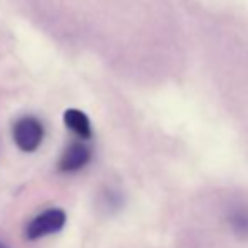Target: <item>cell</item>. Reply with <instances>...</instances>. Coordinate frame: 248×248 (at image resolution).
<instances>
[{"label":"cell","instance_id":"6da1fadb","mask_svg":"<svg viewBox=\"0 0 248 248\" xmlns=\"http://www.w3.org/2000/svg\"><path fill=\"white\" fill-rule=\"evenodd\" d=\"M44 137V127L37 118L24 117L14 125V140L24 152H34Z\"/></svg>","mask_w":248,"mask_h":248},{"label":"cell","instance_id":"7a4b0ae2","mask_svg":"<svg viewBox=\"0 0 248 248\" xmlns=\"http://www.w3.org/2000/svg\"><path fill=\"white\" fill-rule=\"evenodd\" d=\"M66 215L62 209L52 208L46 209L41 215H37L26 228V238L27 240H39L43 236L58 233L64 226Z\"/></svg>","mask_w":248,"mask_h":248},{"label":"cell","instance_id":"3957f363","mask_svg":"<svg viewBox=\"0 0 248 248\" xmlns=\"http://www.w3.org/2000/svg\"><path fill=\"white\" fill-rule=\"evenodd\" d=\"M90 157H92V150L88 145L75 142L62 152L61 159H59V169L62 172H75L88 164Z\"/></svg>","mask_w":248,"mask_h":248},{"label":"cell","instance_id":"277c9868","mask_svg":"<svg viewBox=\"0 0 248 248\" xmlns=\"http://www.w3.org/2000/svg\"><path fill=\"white\" fill-rule=\"evenodd\" d=\"M64 124L71 132H75L79 139H90L92 137V125L90 120L83 111L71 108L64 111Z\"/></svg>","mask_w":248,"mask_h":248},{"label":"cell","instance_id":"5b68a950","mask_svg":"<svg viewBox=\"0 0 248 248\" xmlns=\"http://www.w3.org/2000/svg\"><path fill=\"white\" fill-rule=\"evenodd\" d=\"M0 248H9V247H7V245H3V243L0 242Z\"/></svg>","mask_w":248,"mask_h":248}]
</instances>
